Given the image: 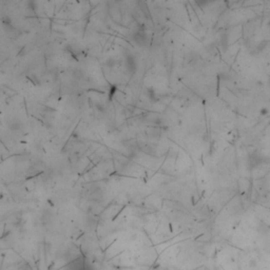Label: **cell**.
<instances>
[{"label": "cell", "mask_w": 270, "mask_h": 270, "mask_svg": "<svg viewBox=\"0 0 270 270\" xmlns=\"http://www.w3.org/2000/svg\"><path fill=\"white\" fill-rule=\"evenodd\" d=\"M268 87L270 88V76H269V78H268Z\"/></svg>", "instance_id": "6da1fadb"}]
</instances>
